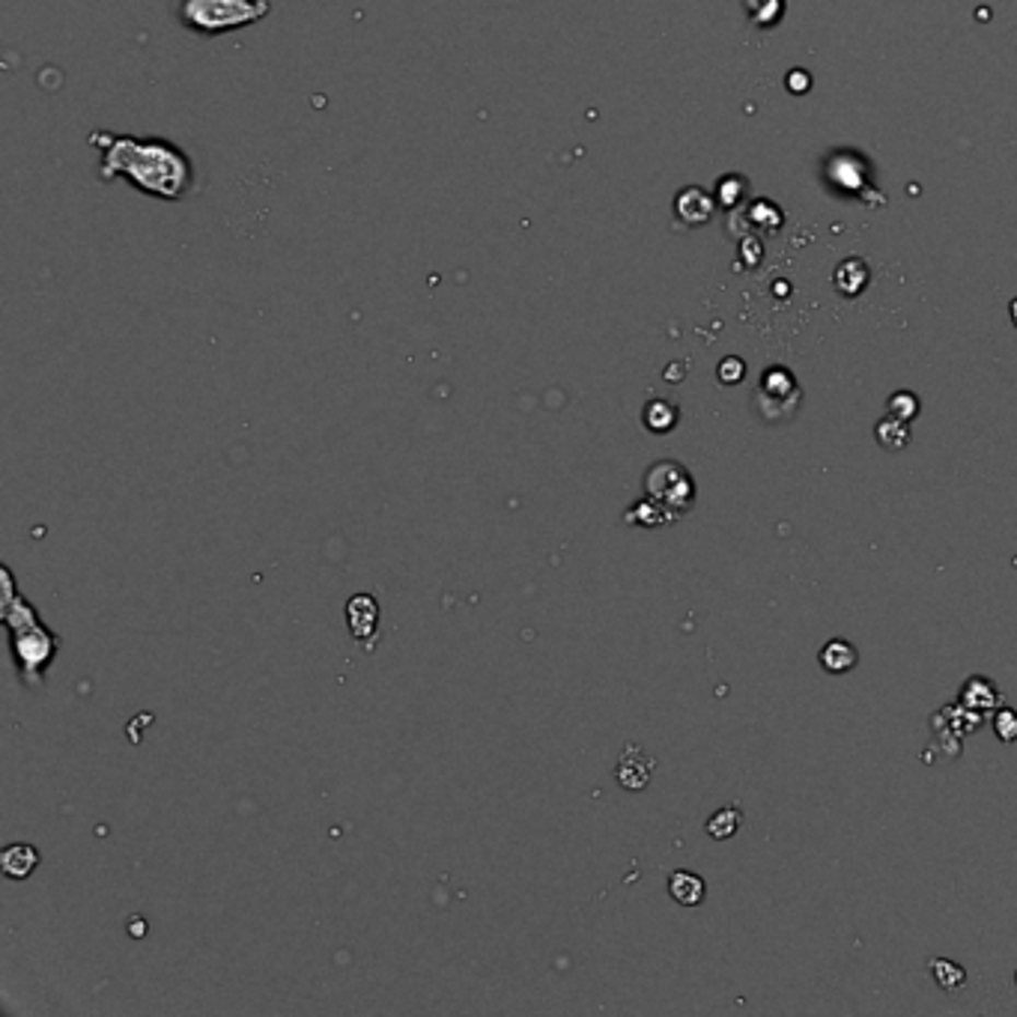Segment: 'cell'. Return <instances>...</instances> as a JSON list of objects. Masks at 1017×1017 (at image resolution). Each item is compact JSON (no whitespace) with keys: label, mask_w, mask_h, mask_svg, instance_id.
I'll list each match as a JSON object with an SVG mask.
<instances>
[{"label":"cell","mask_w":1017,"mask_h":1017,"mask_svg":"<svg viewBox=\"0 0 1017 1017\" xmlns=\"http://www.w3.org/2000/svg\"><path fill=\"white\" fill-rule=\"evenodd\" d=\"M889 416L901 418V421H913L919 416V397L910 391H898L889 397Z\"/></svg>","instance_id":"cell-16"},{"label":"cell","mask_w":1017,"mask_h":1017,"mask_svg":"<svg viewBox=\"0 0 1017 1017\" xmlns=\"http://www.w3.org/2000/svg\"><path fill=\"white\" fill-rule=\"evenodd\" d=\"M272 12L269 0H179L176 15L197 36H224L262 22Z\"/></svg>","instance_id":"cell-2"},{"label":"cell","mask_w":1017,"mask_h":1017,"mask_svg":"<svg viewBox=\"0 0 1017 1017\" xmlns=\"http://www.w3.org/2000/svg\"><path fill=\"white\" fill-rule=\"evenodd\" d=\"M877 445L886 451H904L910 445V424L901 418L889 416L884 421H877L875 426Z\"/></svg>","instance_id":"cell-11"},{"label":"cell","mask_w":1017,"mask_h":1017,"mask_svg":"<svg viewBox=\"0 0 1017 1017\" xmlns=\"http://www.w3.org/2000/svg\"><path fill=\"white\" fill-rule=\"evenodd\" d=\"M671 519H675V516L668 514V511H666V507H663V504L654 502L651 495H647V499H642V502H639V504H633V507L627 511V523L645 525V528H656V525L671 523Z\"/></svg>","instance_id":"cell-14"},{"label":"cell","mask_w":1017,"mask_h":1017,"mask_svg":"<svg viewBox=\"0 0 1017 1017\" xmlns=\"http://www.w3.org/2000/svg\"><path fill=\"white\" fill-rule=\"evenodd\" d=\"M994 732L1003 744H1015L1017 740V713L1012 708H1000L994 711Z\"/></svg>","instance_id":"cell-17"},{"label":"cell","mask_w":1017,"mask_h":1017,"mask_svg":"<svg viewBox=\"0 0 1017 1017\" xmlns=\"http://www.w3.org/2000/svg\"><path fill=\"white\" fill-rule=\"evenodd\" d=\"M961 708L967 713H975V716L994 713L1003 708V695H1000V689L994 687V680L970 678L961 687Z\"/></svg>","instance_id":"cell-5"},{"label":"cell","mask_w":1017,"mask_h":1017,"mask_svg":"<svg viewBox=\"0 0 1017 1017\" xmlns=\"http://www.w3.org/2000/svg\"><path fill=\"white\" fill-rule=\"evenodd\" d=\"M744 373H746L744 361H740V359H725L720 364V383L737 385L740 379H744Z\"/></svg>","instance_id":"cell-18"},{"label":"cell","mask_w":1017,"mask_h":1017,"mask_svg":"<svg viewBox=\"0 0 1017 1017\" xmlns=\"http://www.w3.org/2000/svg\"><path fill=\"white\" fill-rule=\"evenodd\" d=\"M820 668L823 671H830V675H848L856 668L860 663V654H856V647L851 642H844V639H830L827 645L820 647Z\"/></svg>","instance_id":"cell-8"},{"label":"cell","mask_w":1017,"mask_h":1017,"mask_svg":"<svg viewBox=\"0 0 1017 1017\" xmlns=\"http://www.w3.org/2000/svg\"><path fill=\"white\" fill-rule=\"evenodd\" d=\"M0 865H3L7 877L22 880V877H31L33 868L39 865V853H36V848H31V844H10V848L3 851Z\"/></svg>","instance_id":"cell-10"},{"label":"cell","mask_w":1017,"mask_h":1017,"mask_svg":"<svg viewBox=\"0 0 1017 1017\" xmlns=\"http://www.w3.org/2000/svg\"><path fill=\"white\" fill-rule=\"evenodd\" d=\"M347 621L355 639H373L379 627V606L371 594H355L347 606Z\"/></svg>","instance_id":"cell-7"},{"label":"cell","mask_w":1017,"mask_h":1017,"mask_svg":"<svg viewBox=\"0 0 1017 1017\" xmlns=\"http://www.w3.org/2000/svg\"><path fill=\"white\" fill-rule=\"evenodd\" d=\"M740 827H744V811L737 809V806H725V809L713 811L711 818H708V835L716 839V842L734 839Z\"/></svg>","instance_id":"cell-12"},{"label":"cell","mask_w":1017,"mask_h":1017,"mask_svg":"<svg viewBox=\"0 0 1017 1017\" xmlns=\"http://www.w3.org/2000/svg\"><path fill=\"white\" fill-rule=\"evenodd\" d=\"M90 143L102 153L98 162L102 183L126 179L135 191L167 203L183 200L195 188V162L174 141L93 131Z\"/></svg>","instance_id":"cell-1"},{"label":"cell","mask_w":1017,"mask_h":1017,"mask_svg":"<svg viewBox=\"0 0 1017 1017\" xmlns=\"http://www.w3.org/2000/svg\"><path fill=\"white\" fill-rule=\"evenodd\" d=\"M668 896L675 898L683 908H699L704 896H708V886L695 872H675L668 877Z\"/></svg>","instance_id":"cell-9"},{"label":"cell","mask_w":1017,"mask_h":1017,"mask_svg":"<svg viewBox=\"0 0 1017 1017\" xmlns=\"http://www.w3.org/2000/svg\"><path fill=\"white\" fill-rule=\"evenodd\" d=\"M55 633H48L33 612L27 615L24 627H15V623H12V651H15V659H19V666H22L24 678H43L45 666H48L51 656H55Z\"/></svg>","instance_id":"cell-4"},{"label":"cell","mask_w":1017,"mask_h":1017,"mask_svg":"<svg viewBox=\"0 0 1017 1017\" xmlns=\"http://www.w3.org/2000/svg\"><path fill=\"white\" fill-rule=\"evenodd\" d=\"M928 970L934 975V982L940 984L946 994H958L963 984H967V973H963L961 963L949 961V958H931Z\"/></svg>","instance_id":"cell-13"},{"label":"cell","mask_w":1017,"mask_h":1017,"mask_svg":"<svg viewBox=\"0 0 1017 1017\" xmlns=\"http://www.w3.org/2000/svg\"><path fill=\"white\" fill-rule=\"evenodd\" d=\"M642 418H645V426L651 433H671L678 426V409L666 400H651Z\"/></svg>","instance_id":"cell-15"},{"label":"cell","mask_w":1017,"mask_h":1017,"mask_svg":"<svg viewBox=\"0 0 1017 1017\" xmlns=\"http://www.w3.org/2000/svg\"><path fill=\"white\" fill-rule=\"evenodd\" d=\"M651 773H654V761L639 746H627V752H623V758L618 761V770H615L618 782L627 791H642L651 782Z\"/></svg>","instance_id":"cell-6"},{"label":"cell","mask_w":1017,"mask_h":1017,"mask_svg":"<svg viewBox=\"0 0 1017 1017\" xmlns=\"http://www.w3.org/2000/svg\"><path fill=\"white\" fill-rule=\"evenodd\" d=\"M645 492L666 507L668 514L683 516L695 502V483L689 478V471L675 463V459H663L654 463L645 475Z\"/></svg>","instance_id":"cell-3"}]
</instances>
